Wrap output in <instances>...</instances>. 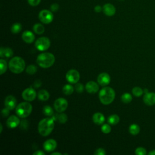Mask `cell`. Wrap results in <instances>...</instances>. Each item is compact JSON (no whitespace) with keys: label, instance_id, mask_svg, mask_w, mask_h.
<instances>
[{"label":"cell","instance_id":"cell-23","mask_svg":"<svg viewBox=\"0 0 155 155\" xmlns=\"http://www.w3.org/2000/svg\"><path fill=\"white\" fill-rule=\"evenodd\" d=\"M140 131V127L138 125L136 124H131L129 127V132L132 135H136Z\"/></svg>","mask_w":155,"mask_h":155},{"label":"cell","instance_id":"cell-5","mask_svg":"<svg viewBox=\"0 0 155 155\" xmlns=\"http://www.w3.org/2000/svg\"><path fill=\"white\" fill-rule=\"evenodd\" d=\"M32 111L31 105L27 102L20 103L16 108L17 115L21 118H25L28 116Z\"/></svg>","mask_w":155,"mask_h":155},{"label":"cell","instance_id":"cell-7","mask_svg":"<svg viewBox=\"0 0 155 155\" xmlns=\"http://www.w3.org/2000/svg\"><path fill=\"white\" fill-rule=\"evenodd\" d=\"M50 45V41L47 37H41L35 42V47L39 51L47 50Z\"/></svg>","mask_w":155,"mask_h":155},{"label":"cell","instance_id":"cell-14","mask_svg":"<svg viewBox=\"0 0 155 155\" xmlns=\"http://www.w3.org/2000/svg\"><path fill=\"white\" fill-rule=\"evenodd\" d=\"M4 104L6 108L9 109L10 110H12L16 107V99L13 96L9 95L6 97L4 101Z\"/></svg>","mask_w":155,"mask_h":155},{"label":"cell","instance_id":"cell-33","mask_svg":"<svg viewBox=\"0 0 155 155\" xmlns=\"http://www.w3.org/2000/svg\"><path fill=\"white\" fill-rule=\"evenodd\" d=\"M111 130V128L110 127V125L108 124H104L101 127V131L102 133H105V134H108L109 133H110Z\"/></svg>","mask_w":155,"mask_h":155},{"label":"cell","instance_id":"cell-42","mask_svg":"<svg viewBox=\"0 0 155 155\" xmlns=\"http://www.w3.org/2000/svg\"><path fill=\"white\" fill-rule=\"evenodd\" d=\"M33 155H45V153L41 150H37L33 153Z\"/></svg>","mask_w":155,"mask_h":155},{"label":"cell","instance_id":"cell-44","mask_svg":"<svg viewBox=\"0 0 155 155\" xmlns=\"http://www.w3.org/2000/svg\"><path fill=\"white\" fill-rule=\"evenodd\" d=\"M55 154H58V155H61L62 154L61 153H58V152H54L51 153V155H55Z\"/></svg>","mask_w":155,"mask_h":155},{"label":"cell","instance_id":"cell-45","mask_svg":"<svg viewBox=\"0 0 155 155\" xmlns=\"http://www.w3.org/2000/svg\"><path fill=\"white\" fill-rule=\"evenodd\" d=\"M0 128H1V130H0V133H2V124H0Z\"/></svg>","mask_w":155,"mask_h":155},{"label":"cell","instance_id":"cell-28","mask_svg":"<svg viewBox=\"0 0 155 155\" xmlns=\"http://www.w3.org/2000/svg\"><path fill=\"white\" fill-rule=\"evenodd\" d=\"M143 90L139 87H135L132 89V93L136 97H139L142 95Z\"/></svg>","mask_w":155,"mask_h":155},{"label":"cell","instance_id":"cell-46","mask_svg":"<svg viewBox=\"0 0 155 155\" xmlns=\"http://www.w3.org/2000/svg\"><path fill=\"white\" fill-rule=\"evenodd\" d=\"M120 1H124V0H120Z\"/></svg>","mask_w":155,"mask_h":155},{"label":"cell","instance_id":"cell-36","mask_svg":"<svg viewBox=\"0 0 155 155\" xmlns=\"http://www.w3.org/2000/svg\"><path fill=\"white\" fill-rule=\"evenodd\" d=\"M106 154V152L104 148H99L95 150L94 154V155H105Z\"/></svg>","mask_w":155,"mask_h":155},{"label":"cell","instance_id":"cell-40","mask_svg":"<svg viewBox=\"0 0 155 155\" xmlns=\"http://www.w3.org/2000/svg\"><path fill=\"white\" fill-rule=\"evenodd\" d=\"M41 81L40 80H36L34 83H33V87L36 88H39L41 85Z\"/></svg>","mask_w":155,"mask_h":155},{"label":"cell","instance_id":"cell-31","mask_svg":"<svg viewBox=\"0 0 155 155\" xmlns=\"http://www.w3.org/2000/svg\"><path fill=\"white\" fill-rule=\"evenodd\" d=\"M37 71V67L34 65H30L26 68V72L29 74H34Z\"/></svg>","mask_w":155,"mask_h":155},{"label":"cell","instance_id":"cell-4","mask_svg":"<svg viewBox=\"0 0 155 155\" xmlns=\"http://www.w3.org/2000/svg\"><path fill=\"white\" fill-rule=\"evenodd\" d=\"M8 67L12 73L19 74L22 73L25 68V61L22 58L15 56L10 59L8 63Z\"/></svg>","mask_w":155,"mask_h":155},{"label":"cell","instance_id":"cell-6","mask_svg":"<svg viewBox=\"0 0 155 155\" xmlns=\"http://www.w3.org/2000/svg\"><path fill=\"white\" fill-rule=\"evenodd\" d=\"M38 18L41 22L45 24H48L51 23L53 20V15L51 11L44 9L39 12Z\"/></svg>","mask_w":155,"mask_h":155},{"label":"cell","instance_id":"cell-43","mask_svg":"<svg viewBox=\"0 0 155 155\" xmlns=\"http://www.w3.org/2000/svg\"><path fill=\"white\" fill-rule=\"evenodd\" d=\"M148 154L150 155H155V150H151L148 153Z\"/></svg>","mask_w":155,"mask_h":155},{"label":"cell","instance_id":"cell-15","mask_svg":"<svg viewBox=\"0 0 155 155\" xmlns=\"http://www.w3.org/2000/svg\"><path fill=\"white\" fill-rule=\"evenodd\" d=\"M143 101L144 103L148 105L151 106L155 104V93H145V95L143 97Z\"/></svg>","mask_w":155,"mask_h":155},{"label":"cell","instance_id":"cell-35","mask_svg":"<svg viewBox=\"0 0 155 155\" xmlns=\"http://www.w3.org/2000/svg\"><path fill=\"white\" fill-rule=\"evenodd\" d=\"M75 89H76V91L78 93H81L84 90V86H83V85L82 84L77 82V84L75 85Z\"/></svg>","mask_w":155,"mask_h":155},{"label":"cell","instance_id":"cell-26","mask_svg":"<svg viewBox=\"0 0 155 155\" xmlns=\"http://www.w3.org/2000/svg\"><path fill=\"white\" fill-rule=\"evenodd\" d=\"M74 88L72 85L70 84H66L63 87L62 91L66 95H70L73 93Z\"/></svg>","mask_w":155,"mask_h":155},{"label":"cell","instance_id":"cell-10","mask_svg":"<svg viewBox=\"0 0 155 155\" xmlns=\"http://www.w3.org/2000/svg\"><path fill=\"white\" fill-rule=\"evenodd\" d=\"M36 96V93L34 88L29 87L24 90L22 93V98L27 101H33Z\"/></svg>","mask_w":155,"mask_h":155},{"label":"cell","instance_id":"cell-13","mask_svg":"<svg viewBox=\"0 0 155 155\" xmlns=\"http://www.w3.org/2000/svg\"><path fill=\"white\" fill-rule=\"evenodd\" d=\"M102 11L106 16H112L116 13V8L113 4L107 3L102 7Z\"/></svg>","mask_w":155,"mask_h":155},{"label":"cell","instance_id":"cell-38","mask_svg":"<svg viewBox=\"0 0 155 155\" xmlns=\"http://www.w3.org/2000/svg\"><path fill=\"white\" fill-rule=\"evenodd\" d=\"M59 5L57 3H53L50 5V10L52 12H56L59 10Z\"/></svg>","mask_w":155,"mask_h":155},{"label":"cell","instance_id":"cell-32","mask_svg":"<svg viewBox=\"0 0 155 155\" xmlns=\"http://www.w3.org/2000/svg\"><path fill=\"white\" fill-rule=\"evenodd\" d=\"M58 119L60 123H65L67 120V116L65 113H61L58 116Z\"/></svg>","mask_w":155,"mask_h":155},{"label":"cell","instance_id":"cell-1","mask_svg":"<svg viewBox=\"0 0 155 155\" xmlns=\"http://www.w3.org/2000/svg\"><path fill=\"white\" fill-rule=\"evenodd\" d=\"M54 123L52 118H44L38 124V131L42 136H47L50 134L54 128Z\"/></svg>","mask_w":155,"mask_h":155},{"label":"cell","instance_id":"cell-27","mask_svg":"<svg viewBox=\"0 0 155 155\" xmlns=\"http://www.w3.org/2000/svg\"><path fill=\"white\" fill-rule=\"evenodd\" d=\"M121 100L124 103H130L132 101V96L128 93H124L121 96Z\"/></svg>","mask_w":155,"mask_h":155},{"label":"cell","instance_id":"cell-41","mask_svg":"<svg viewBox=\"0 0 155 155\" xmlns=\"http://www.w3.org/2000/svg\"><path fill=\"white\" fill-rule=\"evenodd\" d=\"M94 10L95 12H96V13H100V12L102 10V7L101 5H96V6L94 7Z\"/></svg>","mask_w":155,"mask_h":155},{"label":"cell","instance_id":"cell-16","mask_svg":"<svg viewBox=\"0 0 155 155\" xmlns=\"http://www.w3.org/2000/svg\"><path fill=\"white\" fill-rule=\"evenodd\" d=\"M20 120L19 118L14 115H12L10 116L8 119L7 120V125L8 128H14L18 126L19 124Z\"/></svg>","mask_w":155,"mask_h":155},{"label":"cell","instance_id":"cell-19","mask_svg":"<svg viewBox=\"0 0 155 155\" xmlns=\"http://www.w3.org/2000/svg\"><path fill=\"white\" fill-rule=\"evenodd\" d=\"M93 121L97 125H101L105 121V117L104 114L101 113H96L93 116Z\"/></svg>","mask_w":155,"mask_h":155},{"label":"cell","instance_id":"cell-29","mask_svg":"<svg viewBox=\"0 0 155 155\" xmlns=\"http://www.w3.org/2000/svg\"><path fill=\"white\" fill-rule=\"evenodd\" d=\"M7 68V65L6 61L3 59H0V69H1L0 74L2 75V74H4L6 71Z\"/></svg>","mask_w":155,"mask_h":155},{"label":"cell","instance_id":"cell-8","mask_svg":"<svg viewBox=\"0 0 155 155\" xmlns=\"http://www.w3.org/2000/svg\"><path fill=\"white\" fill-rule=\"evenodd\" d=\"M68 107V102L64 98H58L54 102V107L56 111L62 113Z\"/></svg>","mask_w":155,"mask_h":155},{"label":"cell","instance_id":"cell-18","mask_svg":"<svg viewBox=\"0 0 155 155\" xmlns=\"http://www.w3.org/2000/svg\"><path fill=\"white\" fill-rule=\"evenodd\" d=\"M22 38L24 42L28 44L32 43L35 40L34 34L28 30H26L23 32L22 35Z\"/></svg>","mask_w":155,"mask_h":155},{"label":"cell","instance_id":"cell-11","mask_svg":"<svg viewBox=\"0 0 155 155\" xmlns=\"http://www.w3.org/2000/svg\"><path fill=\"white\" fill-rule=\"evenodd\" d=\"M57 143L54 139H50L47 140L43 144V148L47 152H51L56 149Z\"/></svg>","mask_w":155,"mask_h":155},{"label":"cell","instance_id":"cell-2","mask_svg":"<svg viewBox=\"0 0 155 155\" xmlns=\"http://www.w3.org/2000/svg\"><path fill=\"white\" fill-rule=\"evenodd\" d=\"M99 97L102 104L104 105H108L114 101L115 97V92L111 87H104L100 90Z\"/></svg>","mask_w":155,"mask_h":155},{"label":"cell","instance_id":"cell-3","mask_svg":"<svg viewBox=\"0 0 155 155\" xmlns=\"http://www.w3.org/2000/svg\"><path fill=\"white\" fill-rule=\"evenodd\" d=\"M55 61L54 56L51 53H42L39 54L36 59L38 64L42 68H47L52 66Z\"/></svg>","mask_w":155,"mask_h":155},{"label":"cell","instance_id":"cell-37","mask_svg":"<svg viewBox=\"0 0 155 155\" xmlns=\"http://www.w3.org/2000/svg\"><path fill=\"white\" fill-rule=\"evenodd\" d=\"M41 0H27L28 3L33 7H35L37 6L39 4V3L41 2Z\"/></svg>","mask_w":155,"mask_h":155},{"label":"cell","instance_id":"cell-9","mask_svg":"<svg viewBox=\"0 0 155 155\" xmlns=\"http://www.w3.org/2000/svg\"><path fill=\"white\" fill-rule=\"evenodd\" d=\"M67 81L71 84H76L80 78V74L79 72L74 69L70 70L66 74Z\"/></svg>","mask_w":155,"mask_h":155},{"label":"cell","instance_id":"cell-22","mask_svg":"<svg viewBox=\"0 0 155 155\" xmlns=\"http://www.w3.org/2000/svg\"><path fill=\"white\" fill-rule=\"evenodd\" d=\"M33 30L35 33H36L38 35H41L44 32L45 28L42 24L37 23L33 25Z\"/></svg>","mask_w":155,"mask_h":155},{"label":"cell","instance_id":"cell-30","mask_svg":"<svg viewBox=\"0 0 155 155\" xmlns=\"http://www.w3.org/2000/svg\"><path fill=\"white\" fill-rule=\"evenodd\" d=\"M43 113L46 116H51L53 114V110L50 106L45 105L43 108Z\"/></svg>","mask_w":155,"mask_h":155},{"label":"cell","instance_id":"cell-24","mask_svg":"<svg viewBox=\"0 0 155 155\" xmlns=\"http://www.w3.org/2000/svg\"><path fill=\"white\" fill-rule=\"evenodd\" d=\"M120 118L117 114H112L108 117V122L111 125H116L119 122Z\"/></svg>","mask_w":155,"mask_h":155},{"label":"cell","instance_id":"cell-20","mask_svg":"<svg viewBox=\"0 0 155 155\" xmlns=\"http://www.w3.org/2000/svg\"><path fill=\"white\" fill-rule=\"evenodd\" d=\"M13 54V51L10 48H4L1 47L0 48V56L1 58L5 57V58H10L12 57Z\"/></svg>","mask_w":155,"mask_h":155},{"label":"cell","instance_id":"cell-17","mask_svg":"<svg viewBox=\"0 0 155 155\" xmlns=\"http://www.w3.org/2000/svg\"><path fill=\"white\" fill-rule=\"evenodd\" d=\"M85 89L89 93H96L99 90V85L94 81H89L85 85Z\"/></svg>","mask_w":155,"mask_h":155},{"label":"cell","instance_id":"cell-34","mask_svg":"<svg viewBox=\"0 0 155 155\" xmlns=\"http://www.w3.org/2000/svg\"><path fill=\"white\" fill-rule=\"evenodd\" d=\"M135 154L137 155H145L147 154V151L143 147H138L135 150Z\"/></svg>","mask_w":155,"mask_h":155},{"label":"cell","instance_id":"cell-21","mask_svg":"<svg viewBox=\"0 0 155 155\" xmlns=\"http://www.w3.org/2000/svg\"><path fill=\"white\" fill-rule=\"evenodd\" d=\"M50 94L48 92L45 90H41L38 92V97L39 100L42 101H47L49 99Z\"/></svg>","mask_w":155,"mask_h":155},{"label":"cell","instance_id":"cell-12","mask_svg":"<svg viewBox=\"0 0 155 155\" xmlns=\"http://www.w3.org/2000/svg\"><path fill=\"white\" fill-rule=\"evenodd\" d=\"M97 82L102 86H106L109 84L110 82V77L107 73H102L99 74L97 78Z\"/></svg>","mask_w":155,"mask_h":155},{"label":"cell","instance_id":"cell-39","mask_svg":"<svg viewBox=\"0 0 155 155\" xmlns=\"http://www.w3.org/2000/svg\"><path fill=\"white\" fill-rule=\"evenodd\" d=\"M9 109H8L7 108H4L1 111V114L2 115L3 117H7L8 116L9 114Z\"/></svg>","mask_w":155,"mask_h":155},{"label":"cell","instance_id":"cell-25","mask_svg":"<svg viewBox=\"0 0 155 155\" xmlns=\"http://www.w3.org/2000/svg\"><path fill=\"white\" fill-rule=\"evenodd\" d=\"M22 30V25L20 23L16 22L13 24L11 27V31L14 34H17L19 33Z\"/></svg>","mask_w":155,"mask_h":155}]
</instances>
